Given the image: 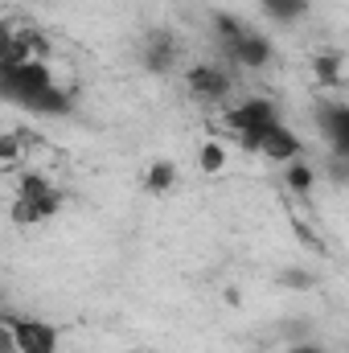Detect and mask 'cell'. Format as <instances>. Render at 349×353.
<instances>
[{"instance_id":"cell-1","label":"cell","mask_w":349,"mask_h":353,"mask_svg":"<svg viewBox=\"0 0 349 353\" xmlns=\"http://www.w3.org/2000/svg\"><path fill=\"white\" fill-rule=\"evenodd\" d=\"M0 321L12 333L17 353H58V337H62L58 325L37 321V316H25V312H4V308H0Z\"/></svg>"},{"instance_id":"cell-2","label":"cell","mask_w":349,"mask_h":353,"mask_svg":"<svg viewBox=\"0 0 349 353\" xmlns=\"http://www.w3.org/2000/svg\"><path fill=\"white\" fill-rule=\"evenodd\" d=\"M177 62H181V41H177L173 29H169V25L148 29L144 41H140V66H144L148 74H173Z\"/></svg>"},{"instance_id":"cell-3","label":"cell","mask_w":349,"mask_h":353,"mask_svg":"<svg viewBox=\"0 0 349 353\" xmlns=\"http://www.w3.org/2000/svg\"><path fill=\"white\" fill-rule=\"evenodd\" d=\"M235 87V79L222 70V66H214V62H197V66H189L185 70V90H189V99H197V103H206V107H218L226 94Z\"/></svg>"},{"instance_id":"cell-4","label":"cell","mask_w":349,"mask_h":353,"mask_svg":"<svg viewBox=\"0 0 349 353\" xmlns=\"http://www.w3.org/2000/svg\"><path fill=\"white\" fill-rule=\"evenodd\" d=\"M317 123L329 140L333 157H349V103L341 99H317Z\"/></svg>"},{"instance_id":"cell-5","label":"cell","mask_w":349,"mask_h":353,"mask_svg":"<svg viewBox=\"0 0 349 353\" xmlns=\"http://www.w3.org/2000/svg\"><path fill=\"white\" fill-rule=\"evenodd\" d=\"M259 157H267L271 165H288V161H296V157H304V140L279 119V123H271L267 128V136H263L259 144Z\"/></svg>"},{"instance_id":"cell-6","label":"cell","mask_w":349,"mask_h":353,"mask_svg":"<svg viewBox=\"0 0 349 353\" xmlns=\"http://www.w3.org/2000/svg\"><path fill=\"white\" fill-rule=\"evenodd\" d=\"M239 70H267L271 66V58H275V46H271V37L267 33H255V29H247L243 33V41L226 54Z\"/></svg>"},{"instance_id":"cell-7","label":"cell","mask_w":349,"mask_h":353,"mask_svg":"<svg viewBox=\"0 0 349 353\" xmlns=\"http://www.w3.org/2000/svg\"><path fill=\"white\" fill-rule=\"evenodd\" d=\"M222 119H226L230 132H243V128H255V123H279V107L271 99H259L255 94V99H243L239 107H230Z\"/></svg>"},{"instance_id":"cell-8","label":"cell","mask_w":349,"mask_h":353,"mask_svg":"<svg viewBox=\"0 0 349 353\" xmlns=\"http://www.w3.org/2000/svg\"><path fill=\"white\" fill-rule=\"evenodd\" d=\"M62 205H66V193H62V189H50V193H41L37 201H12V222H17V226H37V222H46V218L62 214Z\"/></svg>"},{"instance_id":"cell-9","label":"cell","mask_w":349,"mask_h":353,"mask_svg":"<svg viewBox=\"0 0 349 353\" xmlns=\"http://www.w3.org/2000/svg\"><path fill=\"white\" fill-rule=\"evenodd\" d=\"M317 169L304 161V157H296V161H288L283 165V189L292 193V197H300V201H312V193H317Z\"/></svg>"},{"instance_id":"cell-10","label":"cell","mask_w":349,"mask_h":353,"mask_svg":"<svg viewBox=\"0 0 349 353\" xmlns=\"http://www.w3.org/2000/svg\"><path fill=\"white\" fill-rule=\"evenodd\" d=\"M25 111H37V115H70V111H74V94L54 83V87L37 90V94L29 99V107H25Z\"/></svg>"},{"instance_id":"cell-11","label":"cell","mask_w":349,"mask_h":353,"mask_svg":"<svg viewBox=\"0 0 349 353\" xmlns=\"http://www.w3.org/2000/svg\"><path fill=\"white\" fill-rule=\"evenodd\" d=\"M210 29H214V41H218V50H222V54H230V50L243 41V33H247L251 25H247L243 17H235V12H214Z\"/></svg>"},{"instance_id":"cell-12","label":"cell","mask_w":349,"mask_h":353,"mask_svg":"<svg viewBox=\"0 0 349 353\" xmlns=\"http://www.w3.org/2000/svg\"><path fill=\"white\" fill-rule=\"evenodd\" d=\"M177 176H181V169H177L173 161H152L148 169H144V193H152V197H165L169 189L177 185Z\"/></svg>"},{"instance_id":"cell-13","label":"cell","mask_w":349,"mask_h":353,"mask_svg":"<svg viewBox=\"0 0 349 353\" xmlns=\"http://www.w3.org/2000/svg\"><path fill=\"white\" fill-rule=\"evenodd\" d=\"M25 140H29V136H25L21 128L0 132V169H4V173L21 169V161H25V152H29V144H25Z\"/></svg>"},{"instance_id":"cell-14","label":"cell","mask_w":349,"mask_h":353,"mask_svg":"<svg viewBox=\"0 0 349 353\" xmlns=\"http://www.w3.org/2000/svg\"><path fill=\"white\" fill-rule=\"evenodd\" d=\"M275 288H283V292H317L321 275L308 271V267H279L275 271Z\"/></svg>"},{"instance_id":"cell-15","label":"cell","mask_w":349,"mask_h":353,"mask_svg":"<svg viewBox=\"0 0 349 353\" xmlns=\"http://www.w3.org/2000/svg\"><path fill=\"white\" fill-rule=\"evenodd\" d=\"M341 50H321L312 58V70H317V83L321 87H341Z\"/></svg>"},{"instance_id":"cell-16","label":"cell","mask_w":349,"mask_h":353,"mask_svg":"<svg viewBox=\"0 0 349 353\" xmlns=\"http://www.w3.org/2000/svg\"><path fill=\"white\" fill-rule=\"evenodd\" d=\"M259 8L271 21H279V25H296V21H304L308 0H259Z\"/></svg>"},{"instance_id":"cell-17","label":"cell","mask_w":349,"mask_h":353,"mask_svg":"<svg viewBox=\"0 0 349 353\" xmlns=\"http://www.w3.org/2000/svg\"><path fill=\"white\" fill-rule=\"evenodd\" d=\"M54 189V181L46 173H37V169H29V173L17 176V201H37L41 193H50Z\"/></svg>"},{"instance_id":"cell-18","label":"cell","mask_w":349,"mask_h":353,"mask_svg":"<svg viewBox=\"0 0 349 353\" xmlns=\"http://www.w3.org/2000/svg\"><path fill=\"white\" fill-rule=\"evenodd\" d=\"M197 169L206 176H218L226 169V148H222V140H206V144L197 148Z\"/></svg>"},{"instance_id":"cell-19","label":"cell","mask_w":349,"mask_h":353,"mask_svg":"<svg viewBox=\"0 0 349 353\" xmlns=\"http://www.w3.org/2000/svg\"><path fill=\"white\" fill-rule=\"evenodd\" d=\"M279 337L292 345V341H308V337H317V325L312 321H304V316H296V321H283L279 325Z\"/></svg>"},{"instance_id":"cell-20","label":"cell","mask_w":349,"mask_h":353,"mask_svg":"<svg viewBox=\"0 0 349 353\" xmlns=\"http://www.w3.org/2000/svg\"><path fill=\"white\" fill-rule=\"evenodd\" d=\"M17 17H0V62L8 58V50H12V41H17Z\"/></svg>"},{"instance_id":"cell-21","label":"cell","mask_w":349,"mask_h":353,"mask_svg":"<svg viewBox=\"0 0 349 353\" xmlns=\"http://www.w3.org/2000/svg\"><path fill=\"white\" fill-rule=\"evenodd\" d=\"M325 173H329V181H333V185H346V181H349V157H333V152H329Z\"/></svg>"},{"instance_id":"cell-22","label":"cell","mask_w":349,"mask_h":353,"mask_svg":"<svg viewBox=\"0 0 349 353\" xmlns=\"http://www.w3.org/2000/svg\"><path fill=\"white\" fill-rule=\"evenodd\" d=\"M288 353H333L325 341H317V337H308V341H292L288 345Z\"/></svg>"},{"instance_id":"cell-23","label":"cell","mask_w":349,"mask_h":353,"mask_svg":"<svg viewBox=\"0 0 349 353\" xmlns=\"http://www.w3.org/2000/svg\"><path fill=\"white\" fill-rule=\"evenodd\" d=\"M0 353H17V345H12V333L4 329V321H0Z\"/></svg>"}]
</instances>
